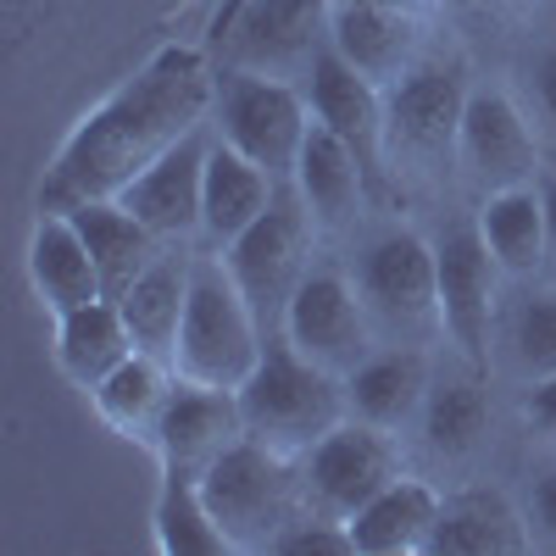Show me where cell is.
Masks as SVG:
<instances>
[{"label":"cell","mask_w":556,"mask_h":556,"mask_svg":"<svg viewBox=\"0 0 556 556\" xmlns=\"http://www.w3.org/2000/svg\"><path fill=\"white\" fill-rule=\"evenodd\" d=\"M217 73L195 45H162V51L123 78L101 106H89L78 128L62 139L39 178V212H73L84 201H112L184 134L212 123Z\"/></svg>","instance_id":"6da1fadb"},{"label":"cell","mask_w":556,"mask_h":556,"mask_svg":"<svg viewBox=\"0 0 556 556\" xmlns=\"http://www.w3.org/2000/svg\"><path fill=\"white\" fill-rule=\"evenodd\" d=\"M240 417L245 434L278 456H306L329 429H340L351 417L345 401V379L317 367L312 356H301L285 334H267L256 374L240 384Z\"/></svg>","instance_id":"7a4b0ae2"},{"label":"cell","mask_w":556,"mask_h":556,"mask_svg":"<svg viewBox=\"0 0 556 556\" xmlns=\"http://www.w3.org/2000/svg\"><path fill=\"white\" fill-rule=\"evenodd\" d=\"M267 329L245 290L235 285L223 251H206L190 262V306L178 323V345H173V374L217 384V390H240L256 362H262Z\"/></svg>","instance_id":"3957f363"},{"label":"cell","mask_w":556,"mask_h":556,"mask_svg":"<svg viewBox=\"0 0 556 556\" xmlns=\"http://www.w3.org/2000/svg\"><path fill=\"white\" fill-rule=\"evenodd\" d=\"M201 495H206L217 529L228 534L235 551H273L278 534H285L301 518V506H306L301 462L256 445L251 434L235 440L201 473Z\"/></svg>","instance_id":"277c9868"},{"label":"cell","mask_w":556,"mask_h":556,"mask_svg":"<svg viewBox=\"0 0 556 556\" xmlns=\"http://www.w3.org/2000/svg\"><path fill=\"white\" fill-rule=\"evenodd\" d=\"M312 128V101L295 78H273L251 67H223L212 96V134L262 162L278 184L295 173V156Z\"/></svg>","instance_id":"5b68a950"},{"label":"cell","mask_w":556,"mask_h":556,"mask_svg":"<svg viewBox=\"0 0 556 556\" xmlns=\"http://www.w3.org/2000/svg\"><path fill=\"white\" fill-rule=\"evenodd\" d=\"M351 278L374 312L379 334L401 345H424L440 334V278H434V240L390 228V235L367 240L362 256L351 262Z\"/></svg>","instance_id":"8992f818"},{"label":"cell","mask_w":556,"mask_h":556,"mask_svg":"<svg viewBox=\"0 0 556 556\" xmlns=\"http://www.w3.org/2000/svg\"><path fill=\"white\" fill-rule=\"evenodd\" d=\"M312 235H317V223H312L301 190L285 178V184H278V195H273V206L223 251L228 273H235V285L256 306L267 334L285 323V306H290L295 285H301L306 267H312Z\"/></svg>","instance_id":"52a82bcc"},{"label":"cell","mask_w":556,"mask_h":556,"mask_svg":"<svg viewBox=\"0 0 556 556\" xmlns=\"http://www.w3.org/2000/svg\"><path fill=\"white\" fill-rule=\"evenodd\" d=\"M278 334H285L301 356H312L317 367L340 374V379H351L356 367L379 351V323H374V312H367L351 267H329V262L306 267V278L295 285V295L285 306Z\"/></svg>","instance_id":"ba28073f"},{"label":"cell","mask_w":556,"mask_h":556,"mask_svg":"<svg viewBox=\"0 0 556 556\" xmlns=\"http://www.w3.org/2000/svg\"><path fill=\"white\" fill-rule=\"evenodd\" d=\"M434 278H440V334L462 362L490 367L495 317H501V267L479 235V223H451L434 235Z\"/></svg>","instance_id":"9c48e42d"},{"label":"cell","mask_w":556,"mask_h":556,"mask_svg":"<svg viewBox=\"0 0 556 556\" xmlns=\"http://www.w3.org/2000/svg\"><path fill=\"white\" fill-rule=\"evenodd\" d=\"M468 96H473V84H468L462 56H429L424 51L384 89L390 156H412V162L456 156V134H462Z\"/></svg>","instance_id":"30bf717a"},{"label":"cell","mask_w":556,"mask_h":556,"mask_svg":"<svg viewBox=\"0 0 556 556\" xmlns=\"http://www.w3.org/2000/svg\"><path fill=\"white\" fill-rule=\"evenodd\" d=\"M401 473V445L390 429H374L362 417H345L301 456V495L312 513L351 523L367 501Z\"/></svg>","instance_id":"8fae6325"},{"label":"cell","mask_w":556,"mask_h":556,"mask_svg":"<svg viewBox=\"0 0 556 556\" xmlns=\"http://www.w3.org/2000/svg\"><path fill=\"white\" fill-rule=\"evenodd\" d=\"M334 0H240L228 17V67H251L273 78H306L317 51L329 45Z\"/></svg>","instance_id":"7c38bea8"},{"label":"cell","mask_w":556,"mask_h":556,"mask_svg":"<svg viewBox=\"0 0 556 556\" xmlns=\"http://www.w3.org/2000/svg\"><path fill=\"white\" fill-rule=\"evenodd\" d=\"M456 162L473 178L479 195L534 184L540 178V134L506 89H473L468 112H462V134H456Z\"/></svg>","instance_id":"4fadbf2b"},{"label":"cell","mask_w":556,"mask_h":556,"mask_svg":"<svg viewBox=\"0 0 556 556\" xmlns=\"http://www.w3.org/2000/svg\"><path fill=\"white\" fill-rule=\"evenodd\" d=\"M312 117L323 128H334L345 146L356 151V162L367 167V184H384V162H390V134H384V89L374 78H362L334 45H323L317 62L301 78Z\"/></svg>","instance_id":"5bb4252c"},{"label":"cell","mask_w":556,"mask_h":556,"mask_svg":"<svg viewBox=\"0 0 556 556\" xmlns=\"http://www.w3.org/2000/svg\"><path fill=\"white\" fill-rule=\"evenodd\" d=\"M206 128L184 134L173 151H162L134 184H123V190L112 195L146 223L162 245H184V240L201 235V184H206V151H212Z\"/></svg>","instance_id":"9a60e30c"},{"label":"cell","mask_w":556,"mask_h":556,"mask_svg":"<svg viewBox=\"0 0 556 556\" xmlns=\"http://www.w3.org/2000/svg\"><path fill=\"white\" fill-rule=\"evenodd\" d=\"M245 440V417H240V390H217V384H195V379H178L167 406H162V424H156V462L167 473H206L212 462Z\"/></svg>","instance_id":"2e32d148"},{"label":"cell","mask_w":556,"mask_h":556,"mask_svg":"<svg viewBox=\"0 0 556 556\" xmlns=\"http://www.w3.org/2000/svg\"><path fill=\"white\" fill-rule=\"evenodd\" d=\"M523 551H534L523 501H513L506 490H490V484L440 495V518H434L424 556H523Z\"/></svg>","instance_id":"e0dca14e"},{"label":"cell","mask_w":556,"mask_h":556,"mask_svg":"<svg viewBox=\"0 0 556 556\" xmlns=\"http://www.w3.org/2000/svg\"><path fill=\"white\" fill-rule=\"evenodd\" d=\"M429 384H434V362L424 345H379L374 356H367L356 374L345 379V401H351V417H362V424L374 429H412L417 417H424V401H429Z\"/></svg>","instance_id":"ac0fdd59"},{"label":"cell","mask_w":556,"mask_h":556,"mask_svg":"<svg viewBox=\"0 0 556 556\" xmlns=\"http://www.w3.org/2000/svg\"><path fill=\"white\" fill-rule=\"evenodd\" d=\"M429 39V17L424 12H395V7H334L329 23V45L379 89H390Z\"/></svg>","instance_id":"d6986e66"},{"label":"cell","mask_w":556,"mask_h":556,"mask_svg":"<svg viewBox=\"0 0 556 556\" xmlns=\"http://www.w3.org/2000/svg\"><path fill=\"white\" fill-rule=\"evenodd\" d=\"M273 195H278V178L262 162H251L245 151H235L228 139L212 134L206 184H201V235H206V245L228 251L273 206Z\"/></svg>","instance_id":"ffe728a7"},{"label":"cell","mask_w":556,"mask_h":556,"mask_svg":"<svg viewBox=\"0 0 556 556\" xmlns=\"http://www.w3.org/2000/svg\"><path fill=\"white\" fill-rule=\"evenodd\" d=\"M28 285H34L39 306L51 317L106 295L101 273H96V256H89L78 223L67 212H39L34 235H28Z\"/></svg>","instance_id":"44dd1931"},{"label":"cell","mask_w":556,"mask_h":556,"mask_svg":"<svg viewBox=\"0 0 556 556\" xmlns=\"http://www.w3.org/2000/svg\"><path fill=\"white\" fill-rule=\"evenodd\" d=\"M434 518H440V490L417 473H395L345 529L356 556H424Z\"/></svg>","instance_id":"7402d4cb"},{"label":"cell","mask_w":556,"mask_h":556,"mask_svg":"<svg viewBox=\"0 0 556 556\" xmlns=\"http://www.w3.org/2000/svg\"><path fill=\"white\" fill-rule=\"evenodd\" d=\"M479 235L495 256V267L523 285V278L551 267V235H545V195H540V178L534 184H513V190H495L479 201Z\"/></svg>","instance_id":"603a6c76"},{"label":"cell","mask_w":556,"mask_h":556,"mask_svg":"<svg viewBox=\"0 0 556 556\" xmlns=\"http://www.w3.org/2000/svg\"><path fill=\"white\" fill-rule=\"evenodd\" d=\"M290 184L301 190V201H306V212H312L317 228H340L362 206V195L374 190V184H367V167L356 162V151L345 146L334 128H323L317 117L306 128V146L295 156Z\"/></svg>","instance_id":"cb8c5ba5"},{"label":"cell","mask_w":556,"mask_h":556,"mask_svg":"<svg viewBox=\"0 0 556 556\" xmlns=\"http://www.w3.org/2000/svg\"><path fill=\"white\" fill-rule=\"evenodd\" d=\"M51 351H56V367H62V379L67 384H78L84 395L96 390L112 367H123L139 345H134V334H128V323H123V312H117V301H89V306H73V312H62L56 317V340H51Z\"/></svg>","instance_id":"d4e9b609"},{"label":"cell","mask_w":556,"mask_h":556,"mask_svg":"<svg viewBox=\"0 0 556 556\" xmlns=\"http://www.w3.org/2000/svg\"><path fill=\"white\" fill-rule=\"evenodd\" d=\"M178 374L167 356H151V351H134L123 367H112V374L89 390V401H96L101 424L123 440H139L151 445L156 440V424H162V406L173 395Z\"/></svg>","instance_id":"484cf974"},{"label":"cell","mask_w":556,"mask_h":556,"mask_svg":"<svg viewBox=\"0 0 556 556\" xmlns=\"http://www.w3.org/2000/svg\"><path fill=\"white\" fill-rule=\"evenodd\" d=\"M67 217L78 223L89 256H96V273H101L106 301H117L134 278L162 256V240H156L123 201H84V206H73Z\"/></svg>","instance_id":"4316f807"},{"label":"cell","mask_w":556,"mask_h":556,"mask_svg":"<svg viewBox=\"0 0 556 556\" xmlns=\"http://www.w3.org/2000/svg\"><path fill=\"white\" fill-rule=\"evenodd\" d=\"M190 262H195V256H167V251H162V256L117 295V312H123V323H128V334H134L139 351L173 362L178 323H184V306H190Z\"/></svg>","instance_id":"83f0119b"},{"label":"cell","mask_w":556,"mask_h":556,"mask_svg":"<svg viewBox=\"0 0 556 556\" xmlns=\"http://www.w3.org/2000/svg\"><path fill=\"white\" fill-rule=\"evenodd\" d=\"M424 445L445 462H468L490 434V395H484V367H462V374H434L424 401Z\"/></svg>","instance_id":"f1b7e54d"},{"label":"cell","mask_w":556,"mask_h":556,"mask_svg":"<svg viewBox=\"0 0 556 556\" xmlns=\"http://www.w3.org/2000/svg\"><path fill=\"white\" fill-rule=\"evenodd\" d=\"M495 356L518 384H534V379L556 374V285L523 278V290L513 301H501Z\"/></svg>","instance_id":"f546056e"},{"label":"cell","mask_w":556,"mask_h":556,"mask_svg":"<svg viewBox=\"0 0 556 556\" xmlns=\"http://www.w3.org/2000/svg\"><path fill=\"white\" fill-rule=\"evenodd\" d=\"M151 534H156V551L162 556H235V545H228V534L217 529V518H212V506H206L195 473H167L162 468Z\"/></svg>","instance_id":"4dcf8cb0"},{"label":"cell","mask_w":556,"mask_h":556,"mask_svg":"<svg viewBox=\"0 0 556 556\" xmlns=\"http://www.w3.org/2000/svg\"><path fill=\"white\" fill-rule=\"evenodd\" d=\"M273 551L278 556H356L351 529L340 518H329V513H312V506H301V518L278 534Z\"/></svg>","instance_id":"1f68e13d"},{"label":"cell","mask_w":556,"mask_h":556,"mask_svg":"<svg viewBox=\"0 0 556 556\" xmlns=\"http://www.w3.org/2000/svg\"><path fill=\"white\" fill-rule=\"evenodd\" d=\"M523 523H529L534 551H556V456L540 462V468L529 473V490H523Z\"/></svg>","instance_id":"d6a6232c"},{"label":"cell","mask_w":556,"mask_h":556,"mask_svg":"<svg viewBox=\"0 0 556 556\" xmlns=\"http://www.w3.org/2000/svg\"><path fill=\"white\" fill-rule=\"evenodd\" d=\"M529 96H534V117L540 128L556 139V51H540L529 67Z\"/></svg>","instance_id":"836d02e7"},{"label":"cell","mask_w":556,"mask_h":556,"mask_svg":"<svg viewBox=\"0 0 556 556\" xmlns=\"http://www.w3.org/2000/svg\"><path fill=\"white\" fill-rule=\"evenodd\" d=\"M523 417L534 424V434H545V440L556 445V374L523 384Z\"/></svg>","instance_id":"e575fe53"},{"label":"cell","mask_w":556,"mask_h":556,"mask_svg":"<svg viewBox=\"0 0 556 556\" xmlns=\"http://www.w3.org/2000/svg\"><path fill=\"white\" fill-rule=\"evenodd\" d=\"M540 195H545V235H551V267H556V162L540 167Z\"/></svg>","instance_id":"d590c367"},{"label":"cell","mask_w":556,"mask_h":556,"mask_svg":"<svg viewBox=\"0 0 556 556\" xmlns=\"http://www.w3.org/2000/svg\"><path fill=\"white\" fill-rule=\"evenodd\" d=\"M334 7H395V12H434L440 7V0H334Z\"/></svg>","instance_id":"8d00e7d4"},{"label":"cell","mask_w":556,"mask_h":556,"mask_svg":"<svg viewBox=\"0 0 556 556\" xmlns=\"http://www.w3.org/2000/svg\"><path fill=\"white\" fill-rule=\"evenodd\" d=\"M440 7H473V0H440Z\"/></svg>","instance_id":"74e56055"}]
</instances>
